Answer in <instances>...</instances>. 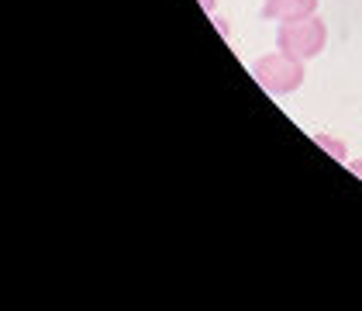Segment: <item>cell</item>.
I'll return each instance as SVG.
<instances>
[{
  "label": "cell",
  "mask_w": 362,
  "mask_h": 311,
  "mask_svg": "<svg viewBox=\"0 0 362 311\" xmlns=\"http://www.w3.org/2000/svg\"><path fill=\"white\" fill-rule=\"evenodd\" d=\"M328 45V28L317 14L300 18V21H283L276 28V49L293 59H317Z\"/></svg>",
  "instance_id": "obj_1"
},
{
  "label": "cell",
  "mask_w": 362,
  "mask_h": 311,
  "mask_svg": "<svg viewBox=\"0 0 362 311\" xmlns=\"http://www.w3.org/2000/svg\"><path fill=\"white\" fill-rule=\"evenodd\" d=\"M317 14V0H266L262 4V18L266 21H300Z\"/></svg>",
  "instance_id": "obj_3"
},
{
  "label": "cell",
  "mask_w": 362,
  "mask_h": 311,
  "mask_svg": "<svg viewBox=\"0 0 362 311\" xmlns=\"http://www.w3.org/2000/svg\"><path fill=\"white\" fill-rule=\"evenodd\" d=\"M317 145H325V149H328V152H332L334 159H345V145H341V142L328 139V135H317Z\"/></svg>",
  "instance_id": "obj_4"
},
{
  "label": "cell",
  "mask_w": 362,
  "mask_h": 311,
  "mask_svg": "<svg viewBox=\"0 0 362 311\" xmlns=\"http://www.w3.org/2000/svg\"><path fill=\"white\" fill-rule=\"evenodd\" d=\"M200 7H204V11H214V0H200Z\"/></svg>",
  "instance_id": "obj_5"
},
{
  "label": "cell",
  "mask_w": 362,
  "mask_h": 311,
  "mask_svg": "<svg viewBox=\"0 0 362 311\" xmlns=\"http://www.w3.org/2000/svg\"><path fill=\"white\" fill-rule=\"evenodd\" d=\"M252 77L259 80V86L273 97H286L293 94L297 86L304 84V59H293L286 52H269V56H259V62L252 66Z\"/></svg>",
  "instance_id": "obj_2"
}]
</instances>
